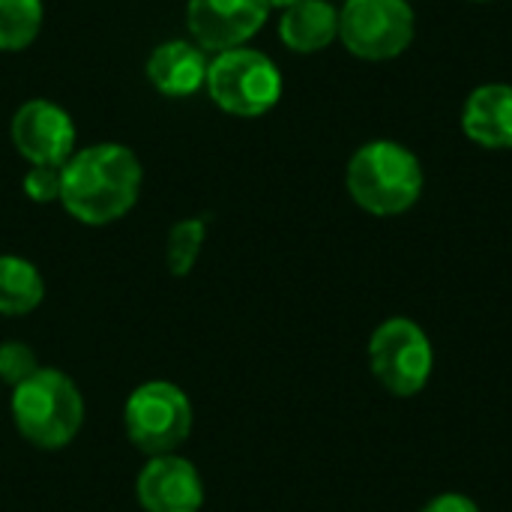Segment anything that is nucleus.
Here are the masks:
<instances>
[{
    "mask_svg": "<svg viewBox=\"0 0 512 512\" xmlns=\"http://www.w3.org/2000/svg\"><path fill=\"white\" fill-rule=\"evenodd\" d=\"M141 183L144 168L129 147L90 144L60 168V204L81 225H111L135 207Z\"/></svg>",
    "mask_w": 512,
    "mask_h": 512,
    "instance_id": "obj_1",
    "label": "nucleus"
},
{
    "mask_svg": "<svg viewBox=\"0 0 512 512\" xmlns=\"http://www.w3.org/2000/svg\"><path fill=\"white\" fill-rule=\"evenodd\" d=\"M423 165L414 150L399 141L378 138L363 144L345 171L354 204L372 216H402L423 195Z\"/></svg>",
    "mask_w": 512,
    "mask_h": 512,
    "instance_id": "obj_2",
    "label": "nucleus"
},
{
    "mask_svg": "<svg viewBox=\"0 0 512 512\" xmlns=\"http://www.w3.org/2000/svg\"><path fill=\"white\" fill-rule=\"evenodd\" d=\"M9 408L18 435L45 453L69 447L84 426V396L78 384L51 366H39L18 384Z\"/></svg>",
    "mask_w": 512,
    "mask_h": 512,
    "instance_id": "obj_3",
    "label": "nucleus"
},
{
    "mask_svg": "<svg viewBox=\"0 0 512 512\" xmlns=\"http://www.w3.org/2000/svg\"><path fill=\"white\" fill-rule=\"evenodd\" d=\"M192 426V402L171 381L138 384L123 405V432L129 444L147 459L177 453L189 441Z\"/></svg>",
    "mask_w": 512,
    "mask_h": 512,
    "instance_id": "obj_4",
    "label": "nucleus"
},
{
    "mask_svg": "<svg viewBox=\"0 0 512 512\" xmlns=\"http://www.w3.org/2000/svg\"><path fill=\"white\" fill-rule=\"evenodd\" d=\"M210 99L234 117H264L282 99L279 66L255 48H231L207 66Z\"/></svg>",
    "mask_w": 512,
    "mask_h": 512,
    "instance_id": "obj_5",
    "label": "nucleus"
},
{
    "mask_svg": "<svg viewBox=\"0 0 512 512\" xmlns=\"http://www.w3.org/2000/svg\"><path fill=\"white\" fill-rule=\"evenodd\" d=\"M369 369L378 384L399 399L423 393L435 372L429 333L405 315L381 321L369 336Z\"/></svg>",
    "mask_w": 512,
    "mask_h": 512,
    "instance_id": "obj_6",
    "label": "nucleus"
},
{
    "mask_svg": "<svg viewBox=\"0 0 512 512\" xmlns=\"http://www.w3.org/2000/svg\"><path fill=\"white\" fill-rule=\"evenodd\" d=\"M414 33L408 0H345L339 9V39L360 60H393L408 51Z\"/></svg>",
    "mask_w": 512,
    "mask_h": 512,
    "instance_id": "obj_7",
    "label": "nucleus"
},
{
    "mask_svg": "<svg viewBox=\"0 0 512 512\" xmlns=\"http://www.w3.org/2000/svg\"><path fill=\"white\" fill-rule=\"evenodd\" d=\"M267 0H189L186 3V27L192 42L204 51L222 54L231 48H243L267 21Z\"/></svg>",
    "mask_w": 512,
    "mask_h": 512,
    "instance_id": "obj_8",
    "label": "nucleus"
},
{
    "mask_svg": "<svg viewBox=\"0 0 512 512\" xmlns=\"http://www.w3.org/2000/svg\"><path fill=\"white\" fill-rule=\"evenodd\" d=\"M12 144L30 165L63 168L75 153V123L66 108L48 99L24 102L12 117Z\"/></svg>",
    "mask_w": 512,
    "mask_h": 512,
    "instance_id": "obj_9",
    "label": "nucleus"
},
{
    "mask_svg": "<svg viewBox=\"0 0 512 512\" xmlns=\"http://www.w3.org/2000/svg\"><path fill=\"white\" fill-rule=\"evenodd\" d=\"M135 501L144 512H201L204 480L177 453L153 456L135 477Z\"/></svg>",
    "mask_w": 512,
    "mask_h": 512,
    "instance_id": "obj_10",
    "label": "nucleus"
},
{
    "mask_svg": "<svg viewBox=\"0 0 512 512\" xmlns=\"http://www.w3.org/2000/svg\"><path fill=\"white\" fill-rule=\"evenodd\" d=\"M207 66L204 48L189 39H171L159 42L147 57V78L150 84L168 96V99H186L198 93L207 84Z\"/></svg>",
    "mask_w": 512,
    "mask_h": 512,
    "instance_id": "obj_11",
    "label": "nucleus"
},
{
    "mask_svg": "<svg viewBox=\"0 0 512 512\" xmlns=\"http://www.w3.org/2000/svg\"><path fill=\"white\" fill-rule=\"evenodd\" d=\"M462 129L486 150H512V84H480L462 108Z\"/></svg>",
    "mask_w": 512,
    "mask_h": 512,
    "instance_id": "obj_12",
    "label": "nucleus"
},
{
    "mask_svg": "<svg viewBox=\"0 0 512 512\" xmlns=\"http://www.w3.org/2000/svg\"><path fill=\"white\" fill-rule=\"evenodd\" d=\"M279 39L297 54H318L339 39V9L330 0H300L282 9Z\"/></svg>",
    "mask_w": 512,
    "mask_h": 512,
    "instance_id": "obj_13",
    "label": "nucleus"
},
{
    "mask_svg": "<svg viewBox=\"0 0 512 512\" xmlns=\"http://www.w3.org/2000/svg\"><path fill=\"white\" fill-rule=\"evenodd\" d=\"M45 297L42 273L21 255H0V315L18 318L39 309Z\"/></svg>",
    "mask_w": 512,
    "mask_h": 512,
    "instance_id": "obj_14",
    "label": "nucleus"
},
{
    "mask_svg": "<svg viewBox=\"0 0 512 512\" xmlns=\"http://www.w3.org/2000/svg\"><path fill=\"white\" fill-rule=\"evenodd\" d=\"M207 240V219L204 216H189L171 225L168 240H165V267L171 276L183 279L195 270L201 249Z\"/></svg>",
    "mask_w": 512,
    "mask_h": 512,
    "instance_id": "obj_15",
    "label": "nucleus"
},
{
    "mask_svg": "<svg viewBox=\"0 0 512 512\" xmlns=\"http://www.w3.org/2000/svg\"><path fill=\"white\" fill-rule=\"evenodd\" d=\"M42 0H0V51H24L42 30Z\"/></svg>",
    "mask_w": 512,
    "mask_h": 512,
    "instance_id": "obj_16",
    "label": "nucleus"
},
{
    "mask_svg": "<svg viewBox=\"0 0 512 512\" xmlns=\"http://www.w3.org/2000/svg\"><path fill=\"white\" fill-rule=\"evenodd\" d=\"M39 369V357L30 345L24 342H0V384L6 387H18L21 381H27L33 372Z\"/></svg>",
    "mask_w": 512,
    "mask_h": 512,
    "instance_id": "obj_17",
    "label": "nucleus"
},
{
    "mask_svg": "<svg viewBox=\"0 0 512 512\" xmlns=\"http://www.w3.org/2000/svg\"><path fill=\"white\" fill-rule=\"evenodd\" d=\"M21 189L30 201L36 204H51V201H60V168H51V165H30L24 180H21Z\"/></svg>",
    "mask_w": 512,
    "mask_h": 512,
    "instance_id": "obj_18",
    "label": "nucleus"
},
{
    "mask_svg": "<svg viewBox=\"0 0 512 512\" xmlns=\"http://www.w3.org/2000/svg\"><path fill=\"white\" fill-rule=\"evenodd\" d=\"M420 512H480V507L474 498L462 492H444V495H435Z\"/></svg>",
    "mask_w": 512,
    "mask_h": 512,
    "instance_id": "obj_19",
    "label": "nucleus"
},
{
    "mask_svg": "<svg viewBox=\"0 0 512 512\" xmlns=\"http://www.w3.org/2000/svg\"><path fill=\"white\" fill-rule=\"evenodd\" d=\"M270 6H279V9H288V6H294V3H300V0H267Z\"/></svg>",
    "mask_w": 512,
    "mask_h": 512,
    "instance_id": "obj_20",
    "label": "nucleus"
},
{
    "mask_svg": "<svg viewBox=\"0 0 512 512\" xmlns=\"http://www.w3.org/2000/svg\"><path fill=\"white\" fill-rule=\"evenodd\" d=\"M471 3H492V0H471Z\"/></svg>",
    "mask_w": 512,
    "mask_h": 512,
    "instance_id": "obj_21",
    "label": "nucleus"
}]
</instances>
